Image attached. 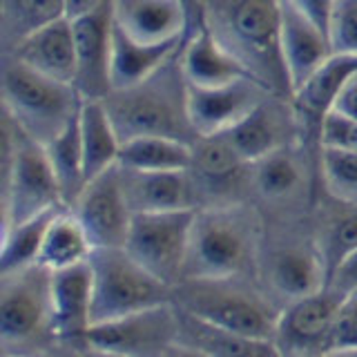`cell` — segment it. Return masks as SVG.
<instances>
[{"mask_svg": "<svg viewBox=\"0 0 357 357\" xmlns=\"http://www.w3.org/2000/svg\"><path fill=\"white\" fill-rule=\"evenodd\" d=\"M212 33L266 92L288 94L290 85L282 61L279 3L219 0L204 5Z\"/></svg>", "mask_w": 357, "mask_h": 357, "instance_id": "6da1fadb", "label": "cell"}, {"mask_svg": "<svg viewBox=\"0 0 357 357\" xmlns=\"http://www.w3.org/2000/svg\"><path fill=\"white\" fill-rule=\"evenodd\" d=\"M0 183L3 228L54 208H65L45 145L22 132L7 109H3L0 134Z\"/></svg>", "mask_w": 357, "mask_h": 357, "instance_id": "7a4b0ae2", "label": "cell"}, {"mask_svg": "<svg viewBox=\"0 0 357 357\" xmlns=\"http://www.w3.org/2000/svg\"><path fill=\"white\" fill-rule=\"evenodd\" d=\"M252 212L239 206L197 210L181 282H223L239 275L255 252Z\"/></svg>", "mask_w": 357, "mask_h": 357, "instance_id": "3957f363", "label": "cell"}, {"mask_svg": "<svg viewBox=\"0 0 357 357\" xmlns=\"http://www.w3.org/2000/svg\"><path fill=\"white\" fill-rule=\"evenodd\" d=\"M223 282H181L174 288V306L223 331L252 340L275 342L282 310L259 293Z\"/></svg>", "mask_w": 357, "mask_h": 357, "instance_id": "277c9868", "label": "cell"}, {"mask_svg": "<svg viewBox=\"0 0 357 357\" xmlns=\"http://www.w3.org/2000/svg\"><path fill=\"white\" fill-rule=\"evenodd\" d=\"M94 282L92 326L100 321L174 304V288L145 271L126 250H94L89 257Z\"/></svg>", "mask_w": 357, "mask_h": 357, "instance_id": "5b68a950", "label": "cell"}, {"mask_svg": "<svg viewBox=\"0 0 357 357\" xmlns=\"http://www.w3.org/2000/svg\"><path fill=\"white\" fill-rule=\"evenodd\" d=\"M81 100L72 85L56 83L16 59L5 65V109L18 123V128L40 145H47L67 126V121L81 107Z\"/></svg>", "mask_w": 357, "mask_h": 357, "instance_id": "8992f818", "label": "cell"}, {"mask_svg": "<svg viewBox=\"0 0 357 357\" xmlns=\"http://www.w3.org/2000/svg\"><path fill=\"white\" fill-rule=\"evenodd\" d=\"M76 38L74 89L85 100H107L112 87V40H114V3L72 0L65 3Z\"/></svg>", "mask_w": 357, "mask_h": 357, "instance_id": "52a82bcc", "label": "cell"}, {"mask_svg": "<svg viewBox=\"0 0 357 357\" xmlns=\"http://www.w3.org/2000/svg\"><path fill=\"white\" fill-rule=\"evenodd\" d=\"M197 210L134 215L126 250L134 261L161 282L176 288L183 279L190 232Z\"/></svg>", "mask_w": 357, "mask_h": 357, "instance_id": "ba28073f", "label": "cell"}, {"mask_svg": "<svg viewBox=\"0 0 357 357\" xmlns=\"http://www.w3.org/2000/svg\"><path fill=\"white\" fill-rule=\"evenodd\" d=\"M174 344H178V310L174 304L94 324L85 337V349L121 357H163Z\"/></svg>", "mask_w": 357, "mask_h": 357, "instance_id": "9c48e42d", "label": "cell"}, {"mask_svg": "<svg viewBox=\"0 0 357 357\" xmlns=\"http://www.w3.org/2000/svg\"><path fill=\"white\" fill-rule=\"evenodd\" d=\"M105 107L123 143L137 137H170L190 143L185 132L192 134V130L185 114V98L178 100L167 89H156L154 78L130 92L112 94Z\"/></svg>", "mask_w": 357, "mask_h": 357, "instance_id": "30bf717a", "label": "cell"}, {"mask_svg": "<svg viewBox=\"0 0 357 357\" xmlns=\"http://www.w3.org/2000/svg\"><path fill=\"white\" fill-rule=\"evenodd\" d=\"M52 328V273L43 266L3 275L0 337L5 346H22Z\"/></svg>", "mask_w": 357, "mask_h": 357, "instance_id": "8fae6325", "label": "cell"}, {"mask_svg": "<svg viewBox=\"0 0 357 357\" xmlns=\"http://www.w3.org/2000/svg\"><path fill=\"white\" fill-rule=\"evenodd\" d=\"M346 297L331 288L297 299L282 310L275 331V346L282 357H324L331 351L335 319Z\"/></svg>", "mask_w": 357, "mask_h": 357, "instance_id": "7c38bea8", "label": "cell"}, {"mask_svg": "<svg viewBox=\"0 0 357 357\" xmlns=\"http://www.w3.org/2000/svg\"><path fill=\"white\" fill-rule=\"evenodd\" d=\"M72 212L94 250L126 248L134 212L126 197L119 165L98 176L96 181L87 183Z\"/></svg>", "mask_w": 357, "mask_h": 357, "instance_id": "4fadbf2b", "label": "cell"}, {"mask_svg": "<svg viewBox=\"0 0 357 357\" xmlns=\"http://www.w3.org/2000/svg\"><path fill=\"white\" fill-rule=\"evenodd\" d=\"M266 89L252 78L226 87L197 89L185 85V114L195 139L221 137L264 103Z\"/></svg>", "mask_w": 357, "mask_h": 357, "instance_id": "5bb4252c", "label": "cell"}, {"mask_svg": "<svg viewBox=\"0 0 357 357\" xmlns=\"http://www.w3.org/2000/svg\"><path fill=\"white\" fill-rule=\"evenodd\" d=\"M282 61L290 85V98L315 76L333 56L331 43L301 14L297 3H279Z\"/></svg>", "mask_w": 357, "mask_h": 357, "instance_id": "9a60e30c", "label": "cell"}, {"mask_svg": "<svg viewBox=\"0 0 357 357\" xmlns=\"http://www.w3.org/2000/svg\"><path fill=\"white\" fill-rule=\"evenodd\" d=\"M178 67H181L183 83L197 89L226 87L237 81H243V78H250V74L243 70V65L212 33L204 14V5H201L195 33L181 47V63H178Z\"/></svg>", "mask_w": 357, "mask_h": 357, "instance_id": "2e32d148", "label": "cell"}, {"mask_svg": "<svg viewBox=\"0 0 357 357\" xmlns=\"http://www.w3.org/2000/svg\"><path fill=\"white\" fill-rule=\"evenodd\" d=\"M92 304L94 282L89 261L52 273V333L85 349L87 331L92 328Z\"/></svg>", "mask_w": 357, "mask_h": 357, "instance_id": "e0dca14e", "label": "cell"}, {"mask_svg": "<svg viewBox=\"0 0 357 357\" xmlns=\"http://www.w3.org/2000/svg\"><path fill=\"white\" fill-rule=\"evenodd\" d=\"M116 27L141 45L183 43L190 29V5L174 0H121L114 3Z\"/></svg>", "mask_w": 357, "mask_h": 357, "instance_id": "ac0fdd59", "label": "cell"}, {"mask_svg": "<svg viewBox=\"0 0 357 357\" xmlns=\"http://www.w3.org/2000/svg\"><path fill=\"white\" fill-rule=\"evenodd\" d=\"M14 59L29 70L52 78L56 83L72 85L76 81V38L70 18H61L43 27L27 40L14 47Z\"/></svg>", "mask_w": 357, "mask_h": 357, "instance_id": "d6986e66", "label": "cell"}, {"mask_svg": "<svg viewBox=\"0 0 357 357\" xmlns=\"http://www.w3.org/2000/svg\"><path fill=\"white\" fill-rule=\"evenodd\" d=\"M121 170L123 188L134 215L143 212L197 210L195 178L185 172H130Z\"/></svg>", "mask_w": 357, "mask_h": 357, "instance_id": "ffe728a7", "label": "cell"}, {"mask_svg": "<svg viewBox=\"0 0 357 357\" xmlns=\"http://www.w3.org/2000/svg\"><path fill=\"white\" fill-rule=\"evenodd\" d=\"M181 50V43L170 45H141L132 40L123 29L116 27L114 20V40H112V87L116 92H130L145 85L148 81L165 70L176 52Z\"/></svg>", "mask_w": 357, "mask_h": 357, "instance_id": "44dd1931", "label": "cell"}, {"mask_svg": "<svg viewBox=\"0 0 357 357\" xmlns=\"http://www.w3.org/2000/svg\"><path fill=\"white\" fill-rule=\"evenodd\" d=\"M355 72H357V56H331L326 65L290 98L299 126L308 134H315L317 137L324 116L333 109L340 89Z\"/></svg>", "mask_w": 357, "mask_h": 357, "instance_id": "7402d4cb", "label": "cell"}, {"mask_svg": "<svg viewBox=\"0 0 357 357\" xmlns=\"http://www.w3.org/2000/svg\"><path fill=\"white\" fill-rule=\"evenodd\" d=\"M81 141L87 185L114 170L123 150V139L105 107V100H81Z\"/></svg>", "mask_w": 357, "mask_h": 357, "instance_id": "603a6c76", "label": "cell"}, {"mask_svg": "<svg viewBox=\"0 0 357 357\" xmlns=\"http://www.w3.org/2000/svg\"><path fill=\"white\" fill-rule=\"evenodd\" d=\"M178 310V344L206 357H282L275 342L252 340L212 326L190 312Z\"/></svg>", "mask_w": 357, "mask_h": 357, "instance_id": "cb8c5ba5", "label": "cell"}, {"mask_svg": "<svg viewBox=\"0 0 357 357\" xmlns=\"http://www.w3.org/2000/svg\"><path fill=\"white\" fill-rule=\"evenodd\" d=\"M271 284L290 301L304 299L328 286V273L321 252L310 248H293L279 252L271 266Z\"/></svg>", "mask_w": 357, "mask_h": 357, "instance_id": "d4e9b609", "label": "cell"}, {"mask_svg": "<svg viewBox=\"0 0 357 357\" xmlns=\"http://www.w3.org/2000/svg\"><path fill=\"white\" fill-rule=\"evenodd\" d=\"M192 143L170 137H137L123 143L119 167L130 172H185L192 167Z\"/></svg>", "mask_w": 357, "mask_h": 357, "instance_id": "484cf974", "label": "cell"}, {"mask_svg": "<svg viewBox=\"0 0 357 357\" xmlns=\"http://www.w3.org/2000/svg\"><path fill=\"white\" fill-rule=\"evenodd\" d=\"M56 181L61 188L63 206L74 208V204L85 190V159L81 141V107L67 121V126L45 145Z\"/></svg>", "mask_w": 357, "mask_h": 357, "instance_id": "4316f807", "label": "cell"}, {"mask_svg": "<svg viewBox=\"0 0 357 357\" xmlns=\"http://www.w3.org/2000/svg\"><path fill=\"white\" fill-rule=\"evenodd\" d=\"M94 248L89 243L83 226L74 217V212L67 208L52 221V226L45 234L43 250L38 257V266L50 273H61L67 268L87 264Z\"/></svg>", "mask_w": 357, "mask_h": 357, "instance_id": "83f0119b", "label": "cell"}, {"mask_svg": "<svg viewBox=\"0 0 357 357\" xmlns=\"http://www.w3.org/2000/svg\"><path fill=\"white\" fill-rule=\"evenodd\" d=\"M65 208H54L25 219L14 226L3 228V250H0V275H11L25 268L38 266V257L43 250L45 234H47L52 221L61 215Z\"/></svg>", "mask_w": 357, "mask_h": 357, "instance_id": "f1b7e54d", "label": "cell"}, {"mask_svg": "<svg viewBox=\"0 0 357 357\" xmlns=\"http://www.w3.org/2000/svg\"><path fill=\"white\" fill-rule=\"evenodd\" d=\"M221 137L226 139L232 152L237 154L245 165L259 163L268 154L279 150V128H277L273 112L268 109L266 103H261L243 121H239L232 130L221 134Z\"/></svg>", "mask_w": 357, "mask_h": 357, "instance_id": "f546056e", "label": "cell"}, {"mask_svg": "<svg viewBox=\"0 0 357 357\" xmlns=\"http://www.w3.org/2000/svg\"><path fill=\"white\" fill-rule=\"evenodd\" d=\"M3 31L14 47L27 40L43 27L65 18V3L61 0H5L0 7Z\"/></svg>", "mask_w": 357, "mask_h": 357, "instance_id": "4dcf8cb0", "label": "cell"}, {"mask_svg": "<svg viewBox=\"0 0 357 357\" xmlns=\"http://www.w3.org/2000/svg\"><path fill=\"white\" fill-rule=\"evenodd\" d=\"M192 148L195 159L190 170H195L206 185L228 188L239 178L245 163L232 152V148L223 137L197 139V145H192Z\"/></svg>", "mask_w": 357, "mask_h": 357, "instance_id": "1f68e13d", "label": "cell"}, {"mask_svg": "<svg viewBox=\"0 0 357 357\" xmlns=\"http://www.w3.org/2000/svg\"><path fill=\"white\" fill-rule=\"evenodd\" d=\"M319 159L328 192L346 204H357V152L319 150Z\"/></svg>", "mask_w": 357, "mask_h": 357, "instance_id": "d6a6232c", "label": "cell"}, {"mask_svg": "<svg viewBox=\"0 0 357 357\" xmlns=\"http://www.w3.org/2000/svg\"><path fill=\"white\" fill-rule=\"evenodd\" d=\"M255 181L266 197H286L299 185V167L293 156L279 148L255 163Z\"/></svg>", "mask_w": 357, "mask_h": 357, "instance_id": "836d02e7", "label": "cell"}, {"mask_svg": "<svg viewBox=\"0 0 357 357\" xmlns=\"http://www.w3.org/2000/svg\"><path fill=\"white\" fill-rule=\"evenodd\" d=\"M357 248V212H349L331 223L326 230V237L321 239V259L326 266V273H331L340 266L346 255H351Z\"/></svg>", "mask_w": 357, "mask_h": 357, "instance_id": "e575fe53", "label": "cell"}, {"mask_svg": "<svg viewBox=\"0 0 357 357\" xmlns=\"http://www.w3.org/2000/svg\"><path fill=\"white\" fill-rule=\"evenodd\" d=\"M333 56H357V0L335 3L331 22Z\"/></svg>", "mask_w": 357, "mask_h": 357, "instance_id": "d590c367", "label": "cell"}, {"mask_svg": "<svg viewBox=\"0 0 357 357\" xmlns=\"http://www.w3.org/2000/svg\"><path fill=\"white\" fill-rule=\"evenodd\" d=\"M317 141H319V150L357 152V123L331 109L319 126Z\"/></svg>", "mask_w": 357, "mask_h": 357, "instance_id": "8d00e7d4", "label": "cell"}, {"mask_svg": "<svg viewBox=\"0 0 357 357\" xmlns=\"http://www.w3.org/2000/svg\"><path fill=\"white\" fill-rule=\"evenodd\" d=\"M349 349H357V295H351L342 301L337 319H335L328 353Z\"/></svg>", "mask_w": 357, "mask_h": 357, "instance_id": "74e56055", "label": "cell"}, {"mask_svg": "<svg viewBox=\"0 0 357 357\" xmlns=\"http://www.w3.org/2000/svg\"><path fill=\"white\" fill-rule=\"evenodd\" d=\"M326 288L335 290L342 297H351L357 293V248L351 255H346L340 266L331 273Z\"/></svg>", "mask_w": 357, "mask_h": 357, "instance_id": "f35d334b", "label": "cell"}, {"mask_svg": "<svg viewBox=\"0 0 357 357\" xmlns=\"http://www.w3.org/2000/svg\"><path fill=\"white\" fill-rule=\"evenodd\" d=\"M295 3L301 14H304L331 43V22H333L335 3H326V0H295Z\"/></svg>", "mask_w": 357, "mask_h": 357, "instance_id": "ab89813d", "label": "cell"}, {"mask_svg": "<svg viewBox=\"0 0 357 357\" xmlns=\"http://www.w3.org/2000/svg\"><path fill=\"white\" fill-rule=\"evenodd\" d=\"M333 112H337V114H342V116H346V119H351V121L357 123V72L351 74V78L340 89L337 98H335Z\"/></svg>", "mask_w": 357, "mask_h": 357, "instance_id": "60d3db41", "label": "cell"}, {"mask_svg": "<svg viewBox=\"0 0 357 357\" xmlns=\"http://www.w3.org/2000/svg\"><path fill=\"white\" fill-rule=\"evenodd\" d=\"M163 357H206V355H201L195 349H188V346H183V344H174Z\"/></svg>", "mask_w": 357, "mask_h": 357, "instance_id": "b9f144b4", "label": "cell"}, {"mask_svg": "<svg viewBox=\"0 0 357 357\" xmlns=\"http://www.w3.org/2000/svg\"><path fill=\"white\" fill-rule=\"evenodd\" d=\"M83 357H121V355H114V353H103V351H94V349H85Z\"/></svg>", "mask_w": 357, "mask_h": 357, "instance_id": "7bdbcfd3", "label": "cell"}, {"mask_svg": "<svg viewBox=\"0 0 357 357\" xmlns=\"http://www.w3.org/2000/svg\"><path fill=\"white\" fill-rule=\"evenodd\" d=\"M324 357H357V349H349V351H333Z\"/></svg>", "mask_w": 357, "mask_h": 357, "instance_id": "ee69618b", "label": "cell"}, {"mask_svg": "<svg viewBox=\"0 0 357 357\" xmlns=\"http://www.w3.org/2000/svg\"><path fill=\"white\" fill-rule=\"evenodd\" d=\"M355 295H357V293H355Z\"/></svg>", "mask_w": 357, "mask_h": 357, "instance_id": "f6af8a7d", "label": "cell"}]
</instances>
